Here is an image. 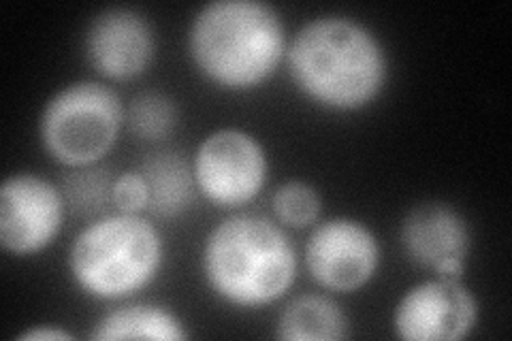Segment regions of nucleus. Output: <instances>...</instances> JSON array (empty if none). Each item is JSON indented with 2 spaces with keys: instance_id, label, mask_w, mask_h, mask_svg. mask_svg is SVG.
Wrapping results in <instances>:
<instances>
[{
  "instance_id": "f257e3e1",
  "label": "nucleus",
  "mask_w": 512,
  "mask_h": 341,
  "mask_svg": "<svg viewBox=\"0 0 512 341\" xmlns=\"http://www.w3.org/2000/svg\"><path fill=\"white\" fill-rule=\"evenodd\" d=\"M286 64L297 90L331 111L370 105L389 77L380 39L346 15H320L303 24L286 47Z\"/></svg>"
},
{
  "instance_id": "f03ea898",
  "label": "nucleus",
  "mask_w": 512,
  "mask_h": 341,
  "mask_svg": "<svg viewBox=\"0 0 512 341\" xmlns=\"http://www.w3.org/2000/svg\"><path fill=\"white\" fill-rule=\"evenodd\" d=\"M280 13L261 0H214L199 9L188 50L199 73L224 90H252L276 73L286 56Z\"/></svg>"
},
{
  "instance_id": "7ed1b4c3",
  "label": "nucleus",
  "mask_w": 512,
  "mask_h": 341,
  "mask_svg": "<svg viewBox=\"0 0 512 341\" xmlns=\"http://www.w3.org/2000/svg\"><path fill=\"white\" fill-rule=\"evenodd\" d=\"M203 275L222 301L263 307L293 286L297 254L280 224L244 211L224 218L207 235Z\"/></svg>"
},
{
  "instance_id": "20e7f679",
  "label": "nucleus",
  "mask_w": 512,
  "mask_h": 341,
  "mask_svg": "<svg viewBox=\"0 0 512 341\" xmlns=\"http://www.w3.org/2000/svg\"><path fill=\"white\" fill-rule=\"evenodd\" d=\"M163 237L139 214L103 216L73 241L69 269L86 295L118 301L152 284L163 267Z\"/></svg>"
},
{
  "instance_id": "39448f33",
  "label": "nucleus",
  "mask_w": 512,
  "mask_h": 341,
  "mask_svg": "<svg viewBox=\"0 0 512 341\" xmlns=\"http://www.w3.org/2000/svg\"><path fill=\"white\" fill-rule=\"evenodd\" d=\"M122 122L124 107L114 90L99 81H75L43 107L39 135L60 165L92 167L114 148Z\"/></svg>"
},
{
  "instance_id": "423d86ee",
  "label": "nucleus",
  "mask_w": 512,
  "mask_h": 341,
  "mask_svg": "<svg viewBox=\"0 0 512 341\" xmlns=\"http://www.w3.org/2000/svg\"><path fill=\"white\" fill-rule=\"evenodd\" d=\"M197 188L224 209L256 199L267 182V156L259 139L239 128H220L207 135L192 160Z\"/></svg>"
},
{
  "instance_id": "0eeeda50",
  "label": "nucleus",
  "mask_w": 512,
  "mask_h": 341,
  "mask_svg": "<svg viewBox=\"0 0 512 341\" xmlns=\"http://www.w3.org/2000/svg\"><path fill=\"white\" fill-rule=\"evenodd\" d=\"M64 209L62 192L45 177H7L0 186V243L15 256L43 252L62 229Z\"/></svg>"
},
{
  "instance_id": "6e6552de",
  "label": "nucleus",
  "mask_w": 512,
  "mask_h": 341,
  "mask_svg": "<svg viewBox=\"0 0 512 341\" xmlns=\"http://www.w3.org/2000/svg\"><path fill=\"white\" fill-rule=\"evenodd\" d=\"M306 263L316 284L346 295L363 288L376 275L380 243L363 222L331 218L312 231Z\"/></svg>"
},
{
  "instance_id": "1a4fd4ad",
  "label": "nucleus",
  "mask_w": 512,
  "mask_h": 341,
  "mask_svg": "<svg viewBox=\"0 0 512 341\" xmlns=\"http://www.w3.org/2000/svg\"><path fill=\"white\" fill-rule=\"evenodd\" d=\"M478 322V301L461 280L416 284L395 307V333L406 341L466 339Z\"/></svg>"
},
{
  "instance_id": "9d476101",
  "label": "nucleus",
  "mask_w": 512,
  "mask_h": 341,
  "mask_svg": "<svg viewBox=\"0 0 512 341\" xmlns=\"http://www.w3.org/2000/svg\"><path fill=\"white\" fill-rule=\"evenodd\" d=\"M399 241L412 263L438 278L461 280L472 248L470 226L459 211L442 201H423L408 209L399 226Z\"/></svg>"
},
{
  "instance_id": "9b49d317",
  "label": "nucleus",
  "mask_w": 512,
  "mask_h": 341,
  "mask_svg": "<svg viewBox=\"0 0 512 341\" xmlns=\"http://www.w3.org/2000/svg\"><path fill=\"white\" fill-rule=\"evenodd\" d=\"M156 39L152 24L131 7H109L94 15L86 30V56L103 77L135 79L154 60Z\"/></svg>"
},
{
  "instance_id": "f8f14e48",
  "label": "nucleus",
  "mask_w": 512,
  "mask_h": 341,
  "mask_svg": "<svg viewBox=\"0 0 512 341\" xmlns=\"http://www.w3.org/2000/svg\"><path fill=\"white\" fill-rule=\"evenodd\" d=\"M139 173L148 186V209L156 218H178L195 201V173L188 160L173 150L154 152L141 162Z\"/></svg>"
},
{
  "instance_id": "ddd939ff",
  "label": "nucleus",
  "mask_w": 512,
  "mask_h": 341,
  "mask_svg": "<svg viewBox=\"0 0 512 341\" xmlns=\"http://www.w3.org/2000/svg\"><path fill=\"white\" fill-rule=\"evenodd\" d=\"M276 335L284 341H340L350 337V320L331 297L303 292L284 305Z\"/></svg>"
},
{
  "instance_id": "4468645a",
  "label": "nucleus",
  "mask_w": 512,
  "mask_h": 341,
  "mask_svg": "<svg viewBox=\"0 0 512 341\" xmlns=\"http://www.w3.org/2000/svg\"><path fill=\"white\" fill-rule=\"evenodd\" d=\"M188 337L182 320L167 307L154 303H128L96 320L90 339H163L182 341Z\"/></svg>"
},
{
  "instance_id": "2eb2a0df",
  "label": "nucleus",
  "mask_w": 512,
  "mask_h": 341,
  "mask_svg": "<svg viewBox=\"0 0 512 341\" xmlns=\"http://www.w3.org/2000/svg\"><path fill=\"white\" fill-rule=\"evenodd\" d=\"M180 111L169 94L160 90H146L133 96L126 111V124L137 139L163 141L178 126Z\"/></svg>"
},
{
  "instance_id": "dca6fc26",
  "label": "nucleus",
  "mask_w": 512,
  "mask_h": 341,
  "mask_svg": "<svg viewBox=\"0 0 512 341\" xmlns=\"http://www.w3.org/2000/svg\"><path fill=\"white\" fill-rule=\"evenodd\" d=\"M62 197L67 207L79 218L99 216L107 209V203H114L111 190L114 180L107 169L79 167L64 177Z\"/></svg>"
},
{
  "instance_id": "f3484780",
  "label": "nucleus",
  "mask_w": 512,
  "mask_h": 341,
  "mask_svg": "<svg viewBox=\"0 0 512 341\" xmlns=\"http://www.w3.org/2000/svg\"><path fill=\"white\" fill-rule=\"evenodd\" d=\"M276 218L291 229H306L314 224L320 214V197L312 184L291 180L276 188L271 197Z\"/></svg>"
},
{
  "instance_id": "a211bd4d",
  "label": "nucleus",
  "mask_w": 512,
  "mask_h": 341,
  "mask_svg": "<svg viewBox=\"0 0 512 341\" xmlns=\"http://www.w3.org/2000/svg\"><path fill=\"white\" fill-rule=\"evenodd\" d=\"M111 199L122 214H141L148 209V186L139 171H126L114 180Z\"/></svg>"
},
{
  "instance_id": "6ab92c4d",
  "label": "nucleus",
  "mask_w": 512,
  "mask_h": 341,
  "mask_svg": "<svg viewBox=\"0 0 512 341\" xmlns=\"http://www.w3.org/2000/svg\"><path fill=\"white\" fill-rule=\"evenodd\" d=\"M18 339L22 341H41V339H73L69 331H62L56 327H35L24 331Z\"/></svg>"
}]
</instances>
